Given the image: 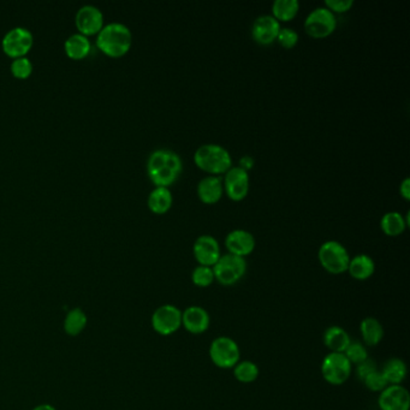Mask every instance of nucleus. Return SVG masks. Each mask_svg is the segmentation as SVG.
Masks as SVG:
<instances>
[{
  "label": "nucleus",
  "instance_id": "7",
  "mask_svg": "<svg viewBox=\"0 0 410 410\" xmlns=\"http://www.w3.org/2000/svg\"><path fill=\"white\" fill-rule=\"evenodd\" d=\"M351 366L343 353H330L321 363V374L328 384H344L351 374Z\"/></svg>",
  "mask_w": 410,
  "mask_h": 410
},
{
  "label": "nucleus",
  "instance_id": "37",
  "mask_svg": "<svg viewBox=\"0 0 410 410\" xmlns=\"http://www.w3.org/2000/svg\"><path fill=\"white\" fill-rule=\"evenodd\" d=\"M253 165H254V160L251 156H244L240 159V168H242L246 171L253 168Z\"/></svg>",
  "mask_w": 410,
  "mask_h": 410
},
{
  "label": "nucleus",
  "instance_id": "35",
  "mask_svg": "<svg viewBox=\"0 0 410 410\" xmlns=\"http://www.w3.org/2000/svg\"><path fill=\"white\" fill-rule=\"evenodd\" d=\"M374 371H376V363L367 358L366 361L358 363V368H356V374H358V379L363 380L369 373Z\"/></svg>",
  "mask_w": 410,
  "mask_h": 410
},
{
  "label": "nucleus",
  "instance_id": "30",
  "mask_svg": "<svg viewBox=\"0 0 410 410\" xmlns=\"http://www.w3.org/2000/svg\"><path fill=\"white\" fill-rule=\"evenodd\" d=\"M343 354L346 355V358L349 360L351 365H356V366L368 358L367 349L360 342H351Z\"/></svg>",
  "mask_w": 410,
  "mask_h": 410
},
{
  "label": "nucleus",
  "instance_id": "22",
  "mask_svg": "<svg viewBox=\"0 0 410 410\" xmlns=\"http://www.w3.org/2000/svg\"><path fill=\"white\" fill-rule=\"evenodd\" d=\"M148 207L156 214H164L171 208L173 203V194L166 186H156L148 196Z\"/></svg>",
  "mask_w": 410,
  "mask_h": 410
},
{
  "label": "nucleus",
  "instance_id": "10",
  "mask_svg": "<svg viewBox=\"0 0 410 410\" xmlns=\"http://www.w3.org/2000/svg\"><path fill=\"white\" fill-rule=\"evenodd\" d=\"M33 34L31 31L23 27H16L11 31H8L3 38V50L8 56L18 58L24 57L26 53L29 52L33 46Z\"/></svg>",
  "mask_w": 410,
  "mask_h": 410
},
{
  "label": "nucleus",
  "instance_id": "11",
  "mask_svg": "<svg viewBox=\"0 0 410 410\" xmlns=\"http://www.w3.org/2000/svg\"><path fill=\"white\" fill-rule=\"evenodd\" d=\"M224 188L233 201H241L249 191V175L240 166H233L225 173Z\"/></svg>",
  "mask_w": 410,
  "mask_h": 410
},
{
  "label": "nucleus",
  "instance_id": "24",
  "mask_svg": "<svg viewBox=\"0 0 410 410\" xmlns=\"http://www.w3.org/2000/svg\"><path fill=\"white\" fill-rule=\"evenodd\" d=\"M88 324L87 314L81 308H74L66 313L64 319V331L66 335L76 337L83 332Z\"/></svg>",
  "mask_w": 410,
  "mask_h": 410
},
{
  "label": "nucleus",
  "instance_id": "20",
  "mask_svg": "<svg viewBox=\"0 0 410 410\" xmlns=\"http://www.w3.org/2000/svg\"><path fill=\"white\" fill-rule=\"evenodd\" d=\"M351 343L349 335L344 328L331 326L324 333V344L331 353H344Z\"/></svg>",
  "mask_w": 410,
  "mask_h": 410
},
{
  "label": "nucleus",
  "instance_id": "14",
  "mask_svg": "<svg viewBox=\"0 0 410 410\" xmlns=\"http://www.w3.org/2000/svg\"><path fill=\"white\" fill-rule=\"evenodd\" d=\"M380 410H409V391L402 385H389L379 395Z\"/></svg>",
  "mask_w": 410,
  "mask_h": 410
},
{
  "label": "nucleus",
  "instance_id": "36",
  "mask_svg": "<svg viewBox=\"0 0 410 410\" xmlns=\"http://www.w3.org/2000/svg\"><path fill=\"white\" fill-rule=\"evenodd\" d=\"M400 193L402 196L406 200L410 199V178L407 177L402 181L401 186H400Z\"/></svg>",
  "mask_w": 410,
  "mask_h": 410
},
{
  "label": "nucleus",
  "instance_id": "4",
  "mask_svg": "<svg viewBox=\"0 0 410 410\" xmlns=\"http://www.w3.org/2000/svg\"><path fill=\"white\" fill-rule=\"evenodd\" d=\"M320 265L332 274H341L348 271L350 255L346 247L338 241H326L318 251Z\"/></svg>",
  "mask_w": 410,
  "mask_h": 410
},
{
  "label": "nucleus",
  "instance_id": "12",
  "mask_svg": "<svg viewBox=\"0 0 410 410\" xmlns=\"http://www.w3.org/2000/svg\"><path fill=\"white\" fill-rule=\"evenodd\" d=\"M75 22L80 33L87 36L99 33L100 29L104 27V15L94 5H83L76 13Z\"/></svg>",
  "mask_w": 410,
  "mask_h": 410
},
{
  "label": "nucleus",
  "instance_id": "26",
  "mask_svg": "<svg viewBox=\"0 0 410 410\" xmlns=\"http://www.w3.org/2000/svg\"><path fill=\"white\" fill-rule=\"evenodd\" d=\"M381 230L388 236H398L406 230L407 221L398 212H386L380 221Z\"/></svg>",
  "mask_w": 410,
  "mask_h": 410
},
{
  "label": "nucleus",
  "instance_id": "3",
  "mask_svg": "<svg viewBox=\"0 0 410 410\" xmlns=\"http://www.w3.org/2000/svg\"><path fill=\"white\" fill-rule=\"evenodd\" d=\"M195 164L203 171L213 173H225L233 168V158L230 152L221 145L206 143L200 146L194 154Z\"/></svg>",
  "mask_w": 410,
  "mask_h": 410
},
{
  "label": "nucleus",
  "instance_id": "8",
  "mask_svg": "<svg viewBox=\"0 0 410 410\" xmlns=\"http://www.w3.org/2000/svg\"><path fill=\"white\" fill-rule=\"evenodd\" d=\"M151 324L160 336H171L182 326V311L173 305H163L153 313Z\"/></svg>",
  "mask_w": 410,
  "mask_h": 410
},
{
  "label": "nucleus",
  "instance_id": "13",
  "mask_svg": "<svg viewBox=\"0 0 410 410\" xmlns=\"http://www.w3.org/2000/svg\"><path fill=\"white\" fill-rule=\"evenodd\" d=\"M193 251L196 261L208 268H213L221 256L219 243L211 235H203L196 238Z\"/></svg>",
  "mask_w": 410,
  "mask_h": 410
},
{
  "label": "nucleus",
  "instance_id": "27",
  "mask_svg": "<svg viewBox=\"0 0 410 410\" xmlns=\"http://www.w3.org/2000/svg\"><path fill=\"white\" fill-rule=\"evenodd\" d=\"M298 0H276L272 4V16L277 21H291L298 15Z\"/></svg>",
  "mask_w": 410,
  "mask_h": 410
},
{
  "label": "nucleus",
  "instance_id": "34",
  "mask_svg": "<svg viewBox=\"0 0 410 410\" xmlns=\"http://www.w3.org/2000/svg\"><path fill=\"white\" fill-rule=\"evenodd\" d=\"M325 5L332 13H346L354 5V0H326Z\"/></svg>",
  "mask_w": 410,
  "mask_h": 410
},
{
  "label": "nucleus",
  "instance_id": "25",
  "mask_svg": "<svg viewBox=\"0 0 410 410\" xmlns=\"http://www.w3.org/2000/svg\"><path fill=\"white\" fill-rule=\"evenodd\" d=\"M380 372L389 385H402L407 376V365L401 358H390Z\"/></svg>",
  "mask_w": 410,
  "mask_h": 410
},
{
  "label": "nucleus",
  "instance_id": "15",
  "mask_svg": "<svg viewBox=\"0 0 410 410\" xmlns=\"http://www.w3.org/2000/svg\"><path fill=\"white\" fill-rule=\"evenodd\" d=\"M281 23L272 15H263L255 20L251 28L253 39L261 45H270L277 40L281 31Z\"/></svg>",
  "mask_w": 410,
  "mask_h": 410
},
{
  "label": "nucleus",
  "instance_id": "29",
  "mask_svg": "<svg viewBox=\"0 0 410 410\" xmlns=\"http://www.w3.org/2000/svg\"><path fill=\"white\" fill-rule=\"evenodd\" d=\"M191 281L199 288H207L213 281H216L213 268L199 265L198 268H194V271L191 273Z\"/></svg>",
  "mask_w": 410,
  "mask_h": 410
},
{
  "label": "nucleus",
  "instance_id": "6",
  "mask_svg": "<svg viewBox=\"0 0 410 410\" xmlns=\"http://www.w3.org/2000/svg\"><path fill=\"white\" fill-rule=\"evenodd\" d=\"M212 363L219 368H233L241 358L237 343L230 337H218L210 346Z\"/></svg>",
  "mask_w": 410,
  "mask_h": 410
},
{
  "label": "nucleus",
  "instance_id": "28",
  "mask_svg": "<svg viewBox=\"0 0 410 410\" xmlns=\"http://www.w3.org/2000/svg\"><path fill=\"white\" fill-rule=\"evenodd\" d=\"M233 376L243 384H251L259 376V367L251 361H240L233 367Z\"/></svg>",
  "mask_w": 410,
  "mask_h": 410
},
{
  "label": "nucleus",
  "instance_id": "38",
  "mask_svg": "<svg viewBox=\"0 0 410 410\" xmlns=\"http://www.w3.org/2000/svg\"><path fill=\"white\" fill-rule=\"evenodd\" d=\"M33 410H57L51 404H40V406L35 407Z\"/></svg>",
  "mask_w": 410,
  "mask_h": 410
},
{
  "label": "nucleus",
  "instance_id": "1",
  "mask_svg": "<svg viewBox=\"0 0 410 410\" xmlns=\"http://www.w3.org/2000/svg\"><path fill=\"white\" fill-rule=\"evenodd\" d=\"M183 170L181 156L171 149H156L148 158L147 173L156 186H171Z\"/></svg>",
  "mask_w": 410,
  "mask_h": 410
},
{
  "label": "nucleus",
  "instance_id": "33",
  "mask_svg": "<svg viewBox=\"0 0 410 410\" xmlns=\"http://www.w3.org/2000/svg\"><path fill=\"white\" fill-rule=\"evenodd\" d=\"M278 43L284 48H293L298 43V31H295L293 28H281V31L277 36Z\"/></svg>",
  "mask_w": 410,
  "mask_h": 410
},
{
  "label": "nucleus",
  "instance_id": "9",
  "mask_svg": "<svg viewBox=\"0 0 410 410\" xmlns=\"http://www.w3.org/2000/svg\"><path fill=\"white\" fill-rule=\"evenodd\" d=\"M337 27L335 13L325 6L316 8L307 16L305 21V29L313 38H326L332 34Z\"/></svg>",
  "mask_w": 410,
  "mask_h": 410
},
{
  "label": "nucleus",
  "instance_id": "21",
  "mask_svg": "<svg viewBox=\"0 0 410 410\" xmlns=\"http://www.w3.org/2000/svg\"><path fill=\"white\" fill-rule=\"evenodd\" d=\"M360 332L363 336L365 344L369 346H376L384 338V328L379 320L376 318H366L360 324Z\"/></svg>",
  "mask_w": 410,
  "mask_h": 410
},
{
  "label": "nucleus",
  "instance_id": "31",
  "mask_svg": "<svg viewBox=\"0 0 410 410\" xmlns=\"http://www.w3.org/2000/svg\"><path fill=\"white\" fill-rule=\"evenodd\" d=\"M363 381L365 383V385H366V388H367L368 390L373 391V393H381L386 386H389V383L385 379L383 373L378 371V369L369 373Z\"/></svg>",
  "mask_w": 410,
  "mask_h": 410
},
{
  "label": "nucleus",
  "instance_id": "19",
  "mask_svg": "<svg viewBox=\"0 0 410 410\" xmlns=\"http://www.w3.org/2000/svg\"><path fill=\"white\" fill-rule=\"evenodd\" d=\"M376 271V263L371 256L366 254H358L350 259L348 272L350 276L358 281H366L373 276Z\"/></svg>",
  "mask_w": 410,
  "mask_h": 410
},
{
  "label": "nucleus",
  "instance_id": "2",
  "mask_svg": "<svg viewBox=\"0 0 410 410\" xmlns=\"http://www.w3.org/2000/svg\"><path fill=\"white\" fill-rule=\"evenodd\" d=\"M133 34L129 28L119 23L111 22L103 27L98 33V47L110 57H121L126 54L131 47Z\"/></svg>",
  "mask_w": 410,
  "mask_h": 410
},
{
  "label": "nucleus",
  "instance_id": "32",
  "mask_svg": "<svg viewBox=\"0 0 410 410\" xmlns=\"http://www.w3.org/2000/svg\"><path fill=\"white\" fill-rule=\"evenodd\" d=\"M11 71L17 78H27L33 71V63L27 57H18L11 63Z\"/></svg>",
  "mask_w": 410,
  "mask_h": 410
},
{
  "label": "nucleus",
  "instance_id": "16",
  "mask_svg": "<svg viewBox=\"0 0 410 410\" xmlns=\"http://www.w3.org/2000/svg\"><path fill=\"white\" fill-rule=\"evenodd\" d=\"M211 324V318L208 312L199 306L188 307L182 312V325L186 331L193 335H201L206 332Z\"/></svg>",
  "mask_w": 410,
  "mask_h": 410
},
{
  "label": "nucleus",
  "instance_id": "23",
  "mask_svg": "<svg viewBox=\"0 0 410 410\" xmlns=\"http://www.w3.org/2000/svg\"><path fill=\"white\" fill-rule=\"evenodd\" d=\"M65 52L73 59H82L91 51V41L81 33L70 35L65 40Z\"/></svg>",
  "mask_w": 410,
  "mask_h": 410
},
{
  "label": "nucleus",
  "instance_id": "17",
  "mask_svg": "<svg viewBox=\"0 0 410 410\" xmlns=\"http://www.w3.org/2000/svg\"><path fill=\"white\" fill-rule=\"evenodd\" d=\"M225 246L230 254L237 255L244 258L251 254L255 248V238L249 231L236 229L230 231L225 238Z\"/></svg>",
  "mask_w": 410,
  "mask_h": 410
},
{
  "label": "nucleus",
  "instance_id": "5",
  "mask_svg": "<svg viewBox=\"0 0 410 410\" xmlns=\"http://www.w3.org/2000/svg\"><path fill=\"white\" fill-rule=\"evenodd\" d=\"M216 281L221 285L230 286L236 284L246 274L247 263L244 258L233 254L221 255L216 265L213 266Z\"/></svg>",
  "mask_w": 410,
  "mask_h": 410
},
{
  "label": "nucleus",
  "instance_id": "18",
  "mask_svg": "<svg viewBox=\"0 0 410 410\" xmlns=\"http://www.w3.org/2000/svg\"><path fill=\"white\" fill-rule=\"evenodd\" d=\"M224 191V186L221 177L218 176H207L199 182L198 195L203 203L213 205L221 199Z\"/></svg>",
  "mask_w": 410,
  "mask_h": 410
}]
</instances>
